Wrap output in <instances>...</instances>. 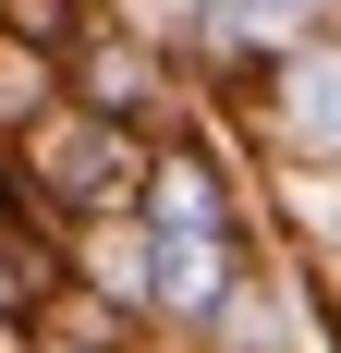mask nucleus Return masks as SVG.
I'll return each instance as SVG.
<instances>
[{"label":"nucleus","mask_w":341,"mask_h":353,"mask_svg":"<svg viewBox=\"0 0 341 353\" xmlns=\"http://www.w3.org/2000/svg\"><path fill=\"white\" fill-rule=\"evenodd\" d=\"M293 122H305L317 146H341V61H305V73H293Z\"/></svg>","instance_id":"nucleus-4"},{"label":"nucleus","mask_w":341,"mask_h":353,"mask_svg":"<svg viewBox=\"0 0 341 353\" xmlns=\"http://www.w3.org/2000/svg\"><path fill=\"white\" fill-rule=\"evenodd\" d=\"M0 25L37 37V49H61V37H73V0H0Z\"/></svg>","instance_id":"nucleus-7"},{"label":"nucleus","mask_w":341,"mask_h":353,"mask_svg":"<svg viewBox=\"0 0 341 353\" xmlns=\"http://www.w3.org/2000/svg\"><path fill=\"white\" fill-rule=\"evenodd\" d=\"M317 0H220V37H293Z\"/></svg>","instance_id":"nucleus-6"},{"label":"nucleus","mask_w":341,"mask_h":353,"mask_svg":"<svg viewBox=\"0 0 341 353\" xmlns=\"http://www.w3.org/2000/svg\"><path fill=\"white\" fill-rule=\"evenodd\" d=\"M146 219H220V171H207L195 146L146 159Z\"/></svg>","instance_id":"nucleus-3"},{"label":"nucleus","mask_w":341,"mask_h":353,"mask_svg":"<svg viewBox=\"0 0 341 353\" xmlns=\"http://www.w3.org/2000/svg\"><path fill=\"white\" fill-rule=\"evenodd\" d=\"M135 305H159V317H220V305H232V232H220V219H146Z\"/></svg>","instance_id":"nucleus-2"},{"label":"nucleus","mask_w":341,"mask_h":353,"mask_svg":"<svg viewBox=\"0 0 341 353\" xmlns=\"http://www.w3.org/2000/svg\"><path fill=\"white\" fill-rule=\"evenodd\" d=\"M146 98V61L135 49H98V61H86V110H135Z\"/></svg>","instance_id":"nucleus-5"},{"label":"nucleus","mask_w":341,"mask_h":353,"mask_svg":"<svg viewBox=\"0 0 341 353\" xmlns=\"http://www.w3.org/2000/svg\"><path fill=\"white\" fill-rule=\"evenodd\" d=\"M25 171H37V195L61 219H110V208L146 195V146L122 134V110H37L25 122Z\"/></svg>","instance_id":"nucleus-1"}]
</instances>
